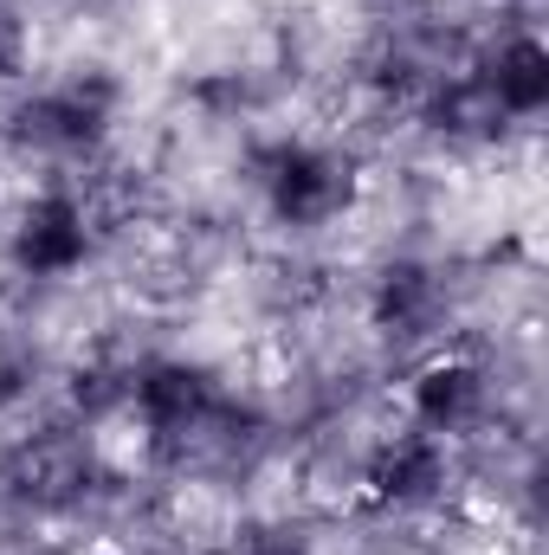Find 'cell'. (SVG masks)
<instances>
[{
	"instance_id": "cell-5",
	"label": "cell",
	"mask_w": 549,
	"mask_h": 555,
	"mask_svg": "<svg viewBox=\"0 0 549 555\" xmlns=\"http://www.w3.org/2000/svg\"><path fill=\"white\" fill-rule=\"evenodd\" d=\"M33 59H39V33L26 20V7L0 0V91H20L33 78Z\"/></svg>"
},
{
	"instance_id": "cell-4",
	"label": "cell",
	"mask_w": 549,
	"mask_h": 555,
	"mask_svg": "<svg viewBox=\"0 0 549 555\" xmlns=\"http://www.w3.org/2000/svg\"><path fill=\"white\" fill-rule=\"evenodd\" d=\"M465 65H472V78L485 85V98L518 130H531L549 111V52H544V39H537L531 20L511 26V33H498V39H472V59Z\"/></svg>"
},
{
	"instance_id": "cell-2",
	"label": "cell",
	"mask_w": 549,
	"mask_h": 555,
	"mask_svg": "<svg viewBox=\"0 0 549 555\" xmlns=\"http://www.w3.org/2000/svg\"><path fill=\"white\" fill-rule=\"evenodd\" d=\"M104 246V214L78 181H33L0 220V266L33 291H59L91 272Z\"/></svg>"
},
{
	"instance_id": "cell-6",
	"label": "cell",
	"mask_w": 549,
	"mask_h": 555,
	"mask_svg": "<svg viewBox=\"0 0 549 555\" xmlns=\"http://www.w3.org/2000/svg\"><path fill=\"white\" fill-rule=\"evenodd\" d=\"M111 555H117V550H111Z\"/></svg>"
},
{
	"instance_id": "cell-3",
	"label": "cell",
	"mask_w": 549,
	"mask_h": 555,
	"mask_svg": "<svg viewBox=\"0 0 549 555\" xmlns=\"http://www.w3.org/2000/svg\"><path fill=\"white\" fill-rule=\"evenodd\" d=\"M395 420L433 433V439H452V446H478L485 433H498V382H491V362H478L459 343L408 362V375L395 382Z\"/></svg>"
},
{
	"instance_id": "cell-1",
	"label": "cell",
	"mask_w": 549,
	"mask_h": 555,
	"mask_svg": "<svg viewBox=\"0 0 549 555\" xmlns=\"http://www.w3.org/2000/svg\"><path fill=\"white\" fill-rule=\"evenodd\" d=\"M253 201L259 220L284 240H323L375 201V162L356 137L336 130H278L253 142Z\"/></svg>"
}]
</instances>
